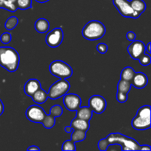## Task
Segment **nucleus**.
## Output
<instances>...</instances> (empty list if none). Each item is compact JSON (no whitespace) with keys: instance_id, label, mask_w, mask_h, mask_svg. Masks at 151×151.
<instances>
[{"instance_id":"f257e3e1","label":"nucleus","mask_w":151,"mask_h":151,"mask_svg":"<svg viewBox=\"0 0 151 151\" xmlns=\"http://www.w3.org/2000/svg\"><path fill=\"white\" fill-rule=\"evenodd\" d=\"M20 58L18 52L12 47H0V66L8 72L18 69Z\"/></svg>"},{"instance_id":"f03ea898","label":"nucleus","mask_w":151,"mask_h":151,"mask_svg":"<svg viewBox=\"0 0 151 151\" xmlns=\"http://www.w3.org/2000/svg\"><path fill=\"white\" fill-rule=\"evenodd\" d=\"M82 34L86 39L96 41L104 36L106 34V27L99 21H90L84 26Z\"/></svg>"},{"instance_id":"7ed1b4c3","label":"nucleus","mask_w":151,"mask_h":151,"mask_svg":"<svg viewBox=\"0 0 151 151\" xmlns=\"http://www.w3.org/2000/svg\"><path fill=\"white\" fill-rule=\"evenodd\" d=\"M150 106H144L139 109L137 115L132 119L131 125L138 131H144L150 128Z\"/></svg>"},{"instance_id":"20e7f679","label":"nucleus","mask_w":151,"mask_h":151,"mask_svg":"<svg viewBox=\"0 0 151 151\" xmlns=\"http://www.w3.org/2000/svg\"><path fill=\"white\" fill-rule=\"evenodd\" d=\"M106 139L109 145L116 143L121 145L122 150H139L140 145L136 140L119 133L111 134Z\"/></svg>"},{"instance_id":"39448f33","label":"nucleus","mask_w":151,"mask_h":151,"mask_svg":"<svg viewBox=\"0 0 151 151\" xmlns=\"http://www.w3.org/2000/svg\"><path fill=\"white\" fill-rule=\"evenodd\" d=\"M50 73L60 79H66L70 78L73 74L72 67L62 60H55L50 65Z\"/></svg>"},{"instance_id":"423d86ee","label":"nucleus","mask_w":151,"mask_h":151,"mask_svg":"<svg viewBox=\"0 0 151 151\" xmlns=\"http://www.w3.org/2000/svg\"><path fill=\"white\" fill-rule=\"evenodd\" d=\"M70 88V84L66 79H60L50 86L49 89L48 97L52 100H56L67 94Z\"/></svg>"},{"instance_id":"0eeeda50","label":"nucleus","mask_w":151,"mask_h":151,"mask_svg":"<svg viewBox=\"0 0 151 151\" xmlns=\"http://www.w3.org/2000/svg\"><path fill=\"white\" fill-rule=\"evenodd\" d=\"M113 4L124 17L137 19L140 16V14L133 10L128 0H113Z\"/></svg>"},{"instance_id":"6e6552de","label":"nucleus","mask_w":151,"mask_h":151,"mask_svg":"<svg viewBox=\"0 0 151 151\" xmlns=\"http://www.w3.org/2000/svg\"><path fill=\"white\" fill-rule=\"evenodd\" d=\"M25 115L30 122H35V123H41L43 119L45 116L46 113L44 109L39 106L33 105V106H29L27 109Z\"/></svg>"},{"instance_id":"1a4fd4ad","label":"nucleus","mask_w":151,"mask_h":151,"mask_svg":"<svg viewBox=\"0 0 151 151\" xmlns=\"http://www.w3.org/2000/svg\"><path fill=\"white\" fill-rule=\"evenodd\" d=\"M63 39V32L60 28H55L47 34L46 43L49 47L55 48L61 44Z\"/></svg>"},{"instance_id":"9d476101","label":"nucleus","mask_w":151,"mask_h":151,"mask_svg":"<svg viewBox=\"0 0 151 151\" xmlns=\"http://www.w3.org/2000/svg\"><path fill=\"white\" fill-rule=\"evenodd\" d=\"M88 104H89L88 107L93 112L96 114L103 113L106 110V106H107L106 100L100 95L91 96L88 100Z\"/></svg>"},{"instance_id":"9b49d317","label":"nucleus","mask_w":151,"mask_h":151,"mask_svg":"<svg viewBox=\"0 0 151 151\" xmlns=\"http://www.w3.org/2000/svg\"><path fill=\"white\" fill-rule=\"evenodd\" d=\"M82 100L81 98L75 94H66L63 97V104L66 109L71 111H75L81 107Z\"/></svg>"},{"instance_id":"f8f14e48","label":"nucleus","mask_w":151,"mask_h":151,"mask_svg":"<svg viewBox=\"0 0 151 151\" xmlns=\"http://www.w3.org/2000/svg\"><path fill=\"white\" fill-rule=\"evenodd\" d=\"M128 52L131 57L135 60H139L145 52V45L142 41H133L128 47Z\"/></svg>"},{"instance_id":"ddd939ff","label":"nucleus","mask_w":151,"mask_h":151,"mask_svg":"<svg viewBox=\"0 0 151 151\" xmlns=\"http://www.w3.org/2000/svg\"><path fill=\"white\" fill-rule=\"evenodd\" d=\"M147 83H148V79L147 75L142 72H138L134 75L131 81V85L137 88H143L147 85Z\"/></svg>"},{"instance_id":"4468645a","label":"nucleus","mask_w":151,"mask_h":151,"mask_svg":"<svg viewBox=\"0 0 151 151\" xmlns=\"http://www.w3.org/2000/svg\"><path fill=\"white\" fill-rule=\"evenodd\" d=\"M40 88H41V83L38 80L29 79V81L25 83L24 89V92L27 95L32 97V94Z\"/></svg>"},{"instance_id":"2eb2a0df","label":"nucleus","mask_w":151,"mask_h":151,"mask_svg":"<svg viewBox=\"0 0 151 151\" xmlns=\"http://www.w3.org/2000/svg\"><path fill=\"white\" fill-rule=\"evenodd\" d=\"M70 126L72 128V130H81V131H83L86 132L89 129L90 124L89 121L84 120V119L75 117L71 122Z\"/></svg>"},{"instance_id":"dca6fc26","label":"nucleus","mask_w":151,"mask_h":151,"mask_svg":"<svg viewBox=\"0 0 151 151\" xmlns=\"http://www.w3.org/2000/svg\"><path fill=\"white\" fill-rule=\"evenodd\" d=\"M32 100L37 104H42L48 99V94L42 88H40L32 95Z\"/></svg>"},{"instance_id":"f3484780","label":"nucleus","mask_w":151,"mask_h":151,"mask_svg":"<svg viewBox=\"0 0 151 151\" xmlns=\"http://www.w3.org/2000/svg\"><path fill=\"white\" fill-rule=\"evenodd\" d=\"M92 112L89 107H79L77 110L76 117L89 121L92 117Z\"/></svg>"},{"instance_id":"a211bd4d","label":"nucleus","mask_w":151,"mask_h":151,"mask_svg":"<svg viewBox=\"0 0 151 151\" xmlns=\"http://www.w3.org/2000/svg\"><path fill=\"white\" fill-rule=\"evenodd\" d=\"M35 28L39 33H45L50 28V23L47 19L41 18L35 22Z\"/></svg>"},{"instance_id":"6ab92c4d","label":"nucleus","mask_w":151,"mask_h":151,"mask_svg":"<svg viewBox=\"0 0 151 151\" xmlns=\"http://www.w3.org/2000/svg\"><path fill=\"white\" fill-rule=\"evenodd\" d=\"M130 4L134 11L141 15L146 10V4L143 0H131Z\"/></svg>"},{"instance_id":"aec40b11","label":"nucleus","mask_w":151,"mask_h":151,"mask_svg":"<svg viewBox=\"0 0 151 151\" xmlns=\"http://www.w3.org/2000/svg\"><path fill=\"white\" fill-rule=\"evenodd\" d=\"M135 71L134 69L130 66H127V67L124 68L122 70L120 74V79L125 80V81H129L131 83L133 78H134V75H135Z\"/></svg>"},{"instance_id":"412c9836","label":"nucleus","mask_w":151,"mask_h":151,"mask_svg":"<svg viewBox=\"0 0 151 151\" xmlns=\"http://www.w3.org/2000/svg\"><path fill=\"white\" fill-rule=\"evenodd\" d=\"M86 137V132L81 130H73L71 135V140L74 142H79L83 141Z\"/></svg>"},{"instance_id":"4be33fe9","label":"nucleus","mask_w":151,"mask_h":151,"mask_svg":"<svg viewBox=\"0 0 151 151\" xmlns=\"http://www.w3.org/2000/svg\"><path fill=\"white\" fill-rule=\"evenodd\" d=\"M131 86H132L131 85V83L129 82V81L120 79V81H119L117 85V91L128 94L129 91H131Z\"/></svg>"},{"instance_id":"5701e85b","label":"nucleus","mask_w":151,"mask_h":151,"mask_svg":"<svg viewBox=\"0 0 151 151\" xmlns=\"http://www.w3.org/2000/svg\"><path fill=\"white\" fill-rule=\"evenodd\" d=\"M41 123L43 124L44 127L47 129H50L54 127L55 124V117L53 116L51 114H46L45 116L43 119Z\"/></svg>"},{"instance_id":"b1692460","label":"nucleus","mask_w":151,"mask_h":151,"mask_svg":"<svg viewBox=\"0 0 151 151\" xmlns=\"http://www.w3.org/2000/svg\"><path fill=\"white\" fill-rule=\"evenodd\" d=\"M0 8H4L10 12H16L18 10L16 3L11 2V1H7V0H4L0 4Z\"/></svg>"},{"instance_id":"393cba45","label":"nucleus","mask_w":151,"mask_h":151,"mask_svg":"<svg viewBox=\"0 0 151 151\" xmlns=\"http://www.w3.org/2000/svg\"><path fill=\"white\" fill-rule=\"evenodd\" d=\"M18 23H19V19L16 16H11V17L8 18L5 22L4 27L8 30H12L14 29L16 26H17Z\"/></svg>"},{"instance_id":"a878e982","label":"nucleus","mask_w":151,"mask_h":151,"mask_svg":"<svg viewBox=\"0 0 151 151\" xmlns=\"http://www.w3.org/2000/svg\"><path fill=\"white\" fill-rule=\"evenodd\" d=\"M16 4L18 9L27 10L32 7V0H16Z\"/></svg>"},{"instance_id":"bb28decb","label":"nucleus","mask_w":151,"mask_h":151,"mask_svg":"<svg viewBox=\"0 0 151 151\" xmlns=\"http://www.w3.org/2000/svg\"><path fill=\"white\" fill-rule=\"evenodd\" d=\"M63 114V109L62 107L59 105H55L50 109V114L52 115L55 117H59Z\"/></svg>"},{"instance_id":"cd10ccee","label":"nucleus","mask_w":151,"mask_h":151,"mask_svg":"<svg viewBox=\"0 0 151 151\" xmlns=\"http://www.w3.org/2000/svg\"><path fill=\"white\" fill-rule=\"evenodd\" d=\"M62 150H76L75 143L72 140H66L63 143Z\"/></svg>"},{"instance_id":"c85d7f7f","label":"nucleus","mask_w":151,"mask_h":151,"mask_svg":"<svg viewBox=\"0 0 151 151\" xmlns=\"http://www.w3.org/2000/svg\"><path fill=\"white\" fill-rule=\"evenodd\" d=\"M139 60V63H141V65H142V66H148V65H150L151 63V57L150 55H147L146 54V53H145V54H143L140 57Z\"/></svg>"},{"instance_id":"c756f323","label":"nucleus","mask_w":151,"mask_h":151,"mask_svg":"<svg viewBox=\"0 0 151 151\" xmlns=\"http://www.w3.org/2000/svg\"><path fill=\"white\" fill-rule=\"evenodd\" d=\"M12 40V36L10 35V33L8 32H4V33L1 34V37H0V41L2 44H7L11 41Z\"/></svg>"},{"instance_id":"7c9ffc66","label":"nucleus","mask_w":151,"mask_h":151,"mask_svg":"<svg viewBox=\"0 0 151 151\" xmlns=\"http://www.w3.org/2000/svg\"><path fill=\"white\" fill-rule=\"evenodd\" d=\"M116 100H117V101L119 103H125L128 100V94L120 92V91H117V94H116Z\"/></svg>"},{"instance_id":"2f4dec72","label":"nucleus","mask_w":151,"mask_h":151,"mask_svg":"<svg viewBox=\"0 0 151 151\" xmlns=\"http://www.w3.org/2000/svg\"><path fill=\"white\" fill-rule=\"evenodd\" d=\"M109 145V142L106 140V139H100L98 142V147L100 150L102 151H106L107 149L108 146Z\"/></svg>"},{"instance_id":"473e14b6","label":"nucleus","mask_w":151,"mask_h":151,"mask_svg":"<svg viewBox=\"0 0 151 151\" xmlns=\"http://www.w3.org/2000/svg\"><path fill=\"white\" fill-rule=\"evenodd\" d=\"M106 150L108 151H120L122 150V147L121 145H119V144H116V143H114V144H111L108 146Z\"/></svg>"},{"instance_id":"72a5a7b5","label":"nucleus","mask_w":151,"mask_h":151,"mask_svg":"<svg viewBox=\"0 0 151 151\" xmlns=\"http://www.w3.org/2000/svg\"><path fill=\"white\" fill-rule=\"evenodd\" d=\"M97 50L101 54H105L108 50V46L104 43H100L97 46Z\"/></svg>"},{"instance_id":"f704fd0d","label":"nucleus","mask_w":151,"mask_h":151,"mask_svg":"<svg viewBox=\"0 0 151 151\" xmlns=\"http://www.w3.org/2000/svg\"><path fill=\"white\" fill-rule=\"evenodd\" d=\"M126 38L127 39L129 40V41H134L136 39V34L134 32H132V31H130V32H128L126 34Z\"/></svg>"},{"instance_id":"c9c22d12","label":"nucleus","mask_w":151,"mask_h":151,"mask_svg":"<svg viewBox=\"0 0 151 151\" xmlns=\"http://www.w3.org/2000/svg\"><path fill=\"white\" fill-rule=\"evenodd\" d=\"M151 147L150 145H140L139 150H150Z\"/></svg>"},{"instance_id":"e433bc0d","label":"nucleus","mask_w":151,"mask_h":151,"mask_svg":"<svg viewBox=\"0 0 151 151\" xmlns=\"http://www.w3.org/2000/svg\"><path fill=\"white\" fill-rule=\"evenodd\" d=\"M150 44H151L150 42H149L148 44H147V45L145 47V53H146V54H147V55H150V53H151Z\"/></svg>"},{"instance_id":"4c0bfd02","label":"nucleus","mask_w":151,"mask_h":151,"mask_svg":"<svg viewBox=\"0 0 151 151\" xmlns=\"http://www.w3.org/2000/svg\"><path fill=\"white\" fill-rule=\"evenodd\" d=\"M27 150H40V148L37 146L33 145V146H30L27 148Z\"/></svg>"},{"instance_id":"58836bf2","label":"nucleus","mask_w":151,"mask_h":151,"mask_svg":"<svg viewBox=\"0 0 151 151\" xmlns=\"http://www.w3.org/2000/svg\"><path fill=\"white\" fill-rule=\"evenodd\" d=\"M3 112H4V104L1 102V100H0V116L2 114Z\"/></svg>"},{"instance_id":"ea45409f","label":"nucleus","mask_w":151,"mask_h":151,"mask_svg":"<svg viewBox=\"0 0 151 151\" xmlns=\"http://www.w3.org/2000/svg\"><path fill=\"white\" fill-rule=\"evenodd\" d=\"M65 131H66V133H70L71 131H72V128H71V126H66V128H65Z\"/></svg>"},{"instance_id":"a19ab883","label":"nucleus","mask_w":151,"mask_h":151,"mask_svg":"<svg viewBox=\"0 0 151 151\" xmlns=\"http://www.w3.org/2000/svg\"><path fill=\"white\" fill-rule=\"evenodd\" d=\"M37 2H39V3H44V2H47V1H50V0H35Z\"/></svg>"},{"instance_id":"79ce46f5","label":"nucleus","mask_w":151,"mask_h":151,"mask_svg":"<svg viewBox=\"0 0 151 151\" xmlns=\"http://www.w3.org/2000/svg\"><path fill=\"white\" fill-rule=\"evenodd\" d=\"M7 1H11V2H13V3H16V0H7Z\"/></svg>"},{"instance_id":"37998d69","label":"nucleus","mask_w":151,"mask_h":151,"mask_svg":"<svg viewBox=\"0 0 151 151\" xmlns=\"http://www.w3.org/2000/svg\"><path fill=\"white\" fill-rule=\"evenodd\" d=\"M4 1V0H0V4H1V2H2V1Z\"/></svg>"}]
</instances>
